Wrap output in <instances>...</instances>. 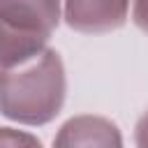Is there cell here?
I'll use <instances>...</instances> for the list:
<instances>
[{
  "label": "cell",
  "instance_id": "obj_1",
  "mask_svg": "<svg viewBox=\"0 0 148 148\" xmlns=\"http://www.w3.org/2000/svg\"><path fill=\"white\" fill-rule=\"evenodd\" d=\"M67 95V76L62 58L56 49L0 67V113L14 123L39 127L56 120Z\"/></svg>",
  "mask_w": 148,
  "mask_h": 148
},
{
  "label": "cell",
  "instance_id": "obj_2",
  "mask_svg": "<svg viewBox=\"0 0 148 148\" xmlns=\"http://www.w3.org/2000/svg\"><path fill=\"white\" fill-rule=\"evenodd\" d=\"M60 14L62 0H0V67L44 51Z\"/></svg>",
  "mask_w": 148,
  "mask_h": 148
},
{
  "label": "cell",
  "instance_id": "obj_3",
  "mask_svg": "<svg viewBox=\"0 0 148 148\" xmlns=\"http://www.w3.org/2000/svg\"><path fill=\"white\" fill-rule=\"evenodd\" d=\"M130 0H62L65 23L83 35H104L127 23Z\"/></svg>",
  "mask_w": 148,
  "mask_h": 148
},
{
  "label": "cell",
  "instance_id": "obj_4",
  "mask_svg": "<svg viewBox=\"0 0 148 148\" xmlns=\"http://www.w3.org/2000/svg\"><path fill=\"white\" fill-rule=\"evenodd\" d=\"M53 146H123V136L109 118L74 116L60 127Z\"/></svg>",
  "mask_w": 148,
  "mask_h": 148
},
{
  "label": "cell",
  "instance_id": "obj_5",
  "mask_svg": "<svg viewBox=\"0 0 148 148\" xmlns=\"http://www.w3.org/2000/svg\"><path fill=\"white\" fill-rule=\"evenodd\" d=\"M0 146H42V141L28 132H18L12 127H0Z\"/></svg>",
  "mask_w": 148,
  "mask_h": 148
},
{
  "label": "cell",
  "instance_id": "obj_6",
  "mask_svg": "<svg viewBox=\"0 0 148 148\" xmlns=\"http://www.w3.org/2000/svg\"><path fill=\"white\" fill-rule=\"evenodd\" d=\"M132 23L148 35V0H132Z\"/></svg>",
  "mask_w": 148,
  "mask_h": 148
},
{
  "label": "cell",
  "instance_id": "obj_7",
  "mask_svg": "<svg viewBox=\"0 0 148 148\" xmlns=\"http://www.w3.org/2000/svg\"><path fill=\"white\" fill-rule=\"evenodd\" d=\"M134 143L139 148H148V111L136 120V127H134Z\"/></svg>",
  "mask_w": 148,
  "mask_h": 148
}]
</instances>
